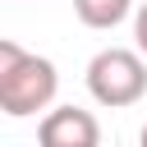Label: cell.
Segmentation results:
<instances>
[{"instance_id":"cell-1","label":"cell","mask_w":147,"mask_h":147,"mask_svg":"<svg viewBox=\"0 0 147 147\" xmlns=\"http://www.w3.org/2000/svg\"><path fill=\"white\" fill-rule=\"evenodd\" d=\"M87 92L106 110L138 106L147 96V60L129 46H106L87 60Z\"/></svg>"},{"instance_id":"cell-7","label":"cell","mask_w":147,"mask_h":147,"mask_svg":"<svg viewBox=\"0 0 147 147\" xmlns=\"http://www.w3.org/2000/svg\"><path fill=\"white\" fill-rule=\"evenodd\" d=\"M138 147H147V124H142V133H138Z\"/></svg>"},{"instance_id":"cell-3","label":"cell","mask_w":147,"mask_h":147,"mask_svg":"<svg viewBox=\"0 0 147 147\" xmlns=\"http://www.w3.org/2000/svg\"><path fill=\"white\" fill-rule=\"evenodd\" d=\"M37 147H101V124L83 106H46L37 124Z\"/></svg>"},{"instance_id":"cell-2","label":"cell","mask_w":147,"mask_h":147,"mask_svg":"<svg viewBox=\"0 0 147 147\" xmlns=\"http://www.w3.org/2000/svg\"><path fill=\"white\" fill-rule=\"evenodd\" d=\"M55 92H60L55 64H51L46 55L23 51L18 64H14V69L5 74V83H0V110H5L9 119H28V115H41V110L55 101Z\"/></svg>"},{"instance_id":"cell-4","label":"cell","mask_w":147,"mask_h":147,"mask_svg":"<svg viewBox=\"0 0 147 147\" xmlns=\"http://www.w3.org/2000/svg\"><path fill=\"white\" fill-rule=\"evenodd\" d=\"M74 14L92 32H110L133 14V0H74Z\"/></svg>"},{"instance_id":"cell-6","label":"cell","mask_w":147,"mask_h":147,"mask_svg":"<svg viewBox=\"0 0 147 147\" xmlns=\"http://www.w3.org/2000/svg\"><path fill=\"white\" fill-rule=\"evenodd\" d=\"M18 55H23V46H18V41H9V37H0V83H5V74L18 64Z\"/></svg>"},{"instance_id":"cell-5","label":"cell","mask_w":147,"mask_h":147,"mask_svg":"<svg viewBox=\"0 0 147 147\" xmlns=\"http://www.w3.org/2000/svg\"><path fill=\"white\" fill-rule=\"evenodd\" d=\"M133 46H138V55L147 60V0L133 9Z\"/></svg>"}]
</instances>
